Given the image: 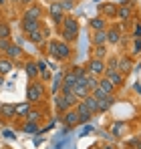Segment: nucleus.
<instances>
[{
  "mask_svg": "<svg viewBox=\"0 0 141 149\" xmlns=\"http://www.w3.org/2000/svg\"><path fill=\"white\" fill-rule=\"evenodd\" d=\"M99 89H103L107 95H115V91H117V89L111 85V81H109L107 77H101V79H99Z\"/></svg>",
  "mask_w": 141,
  "mask_h": 149,
  "instance_id": "obj_28",
  "label": "nucleus"
},
{
  "mask_svg": "<svg viewBox=\"0 0 141 149\" xmlns=\"http://www.w3.org/2000/svg\"><path fill=\"white\" fill-rule=\"evenodd\" d=\"M99 16H103L105 20L117 18V4H113V2H103V4H99Z\"/></svg>",
  "mask_w": 141,
  "mask_h": 149,
  "instance_id": "obj_9",
  "label": "nucleus"
},
{
  "mask_svg": "<svg viewBox=\"0 0 141 149\" xmlns=\"http://www.w3.org/2000/svg\"><path fill=\"white\" fill-rule=\"evenodd\" d=\"M91 95H93L95 99H105V97H107V93H105L103 89H99V87L95 89V91H93V93H91Z\"/></svg>",
  "mask_w": 141,
  "mask_h": 149,
  "instance_id": "obj_42",
  "label": "nucleus"
},
{
  "mask_svg": "<svg viewBox=\"0 0 141 149\" xmlns=\"http://www.w3.org/2000/svg\"><path fill=\"white\" fill-rule=\"evenodd\" d=\"M89 28L93 30V32H97V30H107V20L103 18V16H95V18H91L89 20Z\"/></svg>",
  "mask_w": 141,
  "mask_h": 149,
  "instance_id": "obj_20",
  "label": "nucleus"
},
{
  "mask_svg": "<svg viewBox=\"0 0 141 149\" xmlns=\"http://www.w3.org/2000/svg\"><path fill=\"white\" fill-rule=\"evenodd\" d=\"M85 105H87V109L93 113V115H97V111H99V99H95L93 95H87L85 99H81Z\"/></svg>",
  "mask_w": 141,
  "mask_h": 149,
  "instance_id": "obj_25",
  "label": "nucleus"
},
{
  "mask_svg": "<svg viewBox=\"0 0 141 149\" xmlns=\"http://www.w3.org/2000/svg\"><path fill=\"white\" fill-rule=\"evenodd\" d=\"M141 54V38H131V49H129V56L135 58Z\"/></svg>",
  "mask_w": 141,
  "mask_h": 149,
  "instance_id": "obj_29",
  "label": "nucleus"
},
{
  "mask_svg": "<svg viewBox=\"0 0 141 149\" xmlns=\"http://www.w3.org/2000/svg\"><path fill=\"white\" fill-rule=\"evenodd\" d=\"M26 38H28L32 45H38V47H43V45L47 42V38H48V28L43 24L40 28H38V30H34V32L26 34Z\"/></svg>",
  "mask_w": 141,
  "mask_h": 149,
  "instance_id": "obj_8",
  "label": "nucleus"
},
{
  "mask_svg": "<svg viewBox=\"0 0 141 149\" xmlns=\"http://www.w3.org/2000/svg\"><path fill=\"white\" fill-rule=\"evenodd\" d=\"M34 2H36V0H20V6L26 8V6H30V4H34Z\"/></svg>",
  "mask_w": 141,
  "mask_h": 149,
  "instance_id": "obj_43",
  "label": "nucleus"
},
{
  "mask_svg": "<svg viewBox=\"0 0 141 149\" xmlns=\"http://www.w3.org/2000/svg\"><path fill=\"white\" fill-rule=\"evenodd\" d=\"M61 121L65 123V127H67V129H73V127H77V125H79V115H77L75 107H73V109H69L67 113H63V115H61Z\"/></svg>",
  "mask_w": 141,
  "mask_h": 149,
  "instance_id": "obj_12",
  "label": "nucleus"
},
{
  "mask_svg": "<svg viewBox=\"0 0 141 149\" xmlns=\"http://www.w3.org/2000/svg\"><path fill=\"white\" fill-rule=\"evenodd\" d=\"M10 4H14V6H20V0H8Z\"/></svg>",
  "mask_w": 141,
  "mask_h": 149,
  "instance_id": "obj_44",
  "label": "nucleus"
},
{
  "mask_svg": "<svg viewBox=\"0 0 141 149\" xmlns=\"http://www.w3.org/2000/svg\"><path fill=\"white\" fill-rule=\"evenodd\" d=\"M105 67H107V71H117L119 69V56H107L105 58Z\"/></svg>",
  "mask_w": 141,
  "mask_h": 149,
  "instance_id": "obj_35",
  "label": "nucleus"
},
{
  "mask_svg": "<svg viewBox=\"0 0 141 149\" xmlns=\"http://www.w3.org/2000/svg\"><path fill=\"white\" fill-rule=\"evenodd\" d=\"M109 133L113 135V137H125L127 135V123H121V121H115V123H111L109 127Z\"/></svg>",
  "mask_w": 141,
  "mask_h": 149,
  "instance_id": "obj_18",
  "label": "nucleus"
},
{
  "mask_svg": "<svg viewBox=\"0 0 141 149\" xmlns=\"http://www.w3.org/2000/svg\"><path fill=\"white\" fill-rule=\"evenodd\" d=\"M91 56H93V58H99V61H105V58H107V45L91 47Z\"/></svg>",
  "mask_w": 141,
  "mask_h": 149,
  "instance_id": "obj_27",
  "label": "nucleus"
},
{
  "mask_svg": "<svg viewBox=\"0 0 141 149\" xmlns=\"http://www.w3.org/2000/svg\"><path fill=\"white\" fill-rule=\"evenodd\" d=\"M0 18H2V12H0ZM0 22H2V20H0Z\"/></svg>",
  "mask_w": 141,
  "mask_h": 149,
  "instance_id": "obj_51",
  "label": "nucleus"
},
{
  "mask_svg": "<svg viewBox=\"0 0 141 149\" xmlns=\"http://www.w3.org/2000/svg\"><path fill=\"white\" fill-rule=\"evenodd\" d=\"M10 45H12V40H10V38H0V54H2V56L6 54V50H8Z\"/></svg>",
  "mask_w": 141,
  "mask_h": 149,
  "instance_id": "obj_40",
  "label": "nucleus"
},
{
  "mask_svg": "<svg viewBox=\"0 0 141 149\" xmlns=\"http://www.w3.org/2000/svg\"><path fill=\"white\" fill-rule=\"evenodd\" d=\"M45 14H47V10L43 8V4H30V6H26L22 12V18H30V20H43L45 18Z\"/></svg>",
  "mask_w": 141,
  "mask_h": 149,
  "instance_id": "obj_7",
  "label": "nucleus"
},
{
  "mask_svg": "<svg viewBox=\"0 0 141 149\" xmlns=\"http://www.w3.org/2000/svg\"><path fill=\"white\" fill-rule=\"evenodd\" d=\"M133 12H135V4L133 2L117 4V18H121V20H131Z\"/></svg>",
  "mask_w": 141,
  "mask_h": 149,
  "instance_id": "obj_10",
  "label": "nucleus"
},
{
  "mask_svg": "<svg viewBox=\"0 0 141 149\" xmlns=\"http://www.w3.org/2000/svg\"><path fill=\"white\" fill-rule=\"evenodd\" d=\"M85 69H87V74H93V77H103L105 71H107V67H105V61H99V58H89L87 61V65H85Z\"/></svg>",
  "mask_w": 141,
  "mask_h": 149,
  "instance_id": "obj_6",
  "label": "nucleus"
},
{
  "mask_svg": "<svg viewBox=\"0 0 141 149\" xmlns=\"http://www.w3.org/2000/svg\"><path fill=\"white\" fill-rule=\"evenodd\" d=\"M103 77H107L115 89H119V87H123V85H125V74H121L119 71H105Z\"/></svg>",
  "mask_w": 141,
  "mask_h": 149,
  "instance_id": "obj_14",
  "label": "nucleus"
},
{
  "mask_svg": "<svg viewBox=\"0 0 141 149\" xmlns=\"http://www.w3.org/2000/svg\"><path fill=\"white\" fill-rule=\"evenodd\" d=\"M131 38H141V20H133V30H131Z\"/></svg>",
  "mask_w": 141,
  "mask_h": 149,
  "instance_id": "obj_39",
  "label": "nucleus"
},
{
  "mask_svg": "<svg viewBox=\"0 0 141 149\" xmlns=\"http://www.w3.org/2000/svg\"><path fill=\"white\" fill-rule=\"evenodd\" d=\"M59 2H61V8L65 14H70V10H75V6H77L75 0H59Z\"/></svg>",
  "mask_w": 141,
  "mask_h": 149,
  "instance_id": "obj_37",
  "label": "nucleus"
},
{
  "mask_svg": "<svg viewBox=\"0 0 141 149\" xmlns=\"http://www.w3.org/2000/svg\"><path fill=\"white\" fill-rule=\"evenodd\" d=\"M107 45L111 47H119L121 40H123V26L121 24H113V26H107Z\"/></svg>",
  "mask_w": 141,
  "mask_h": 149,
  "instance_id": "obj_5",
  "label": "nucleus"
},
{
  "mask_svg": "<svg viewBox=\"0 0 141 149\" xmlns=\"http://www.w3.org/2000/svg\"><path fill=\"white\" fill-rule=\"evenodd\" d=\"M43 26V20H30V18H20V28L24 34H30Z\"/></svg>",
  "mask_w": 141,
  "mask_h": 149,
  "instance_id": "obj_13",
  "label": "nucleus"
},
{
  "mask_svg": "<svg viewBox=\"0 0 141 149\" xmlns=\"http://www.w3.org/2000/svg\"><path fill=\"white\" fill-rule=\"evenodd\" d=\"M4 56H6V58H10L12 63H16V61H22L24 50L20 49L18 45H14V42H12V45L8 47V50H6V54H4Z\"/></svg>",
  "mask_w": 141,
  "mask_h": 149,
  "instance_id": "obj_16",
  "label": "nucleus"
},
{
  "mask_svg": "<svg viewBox=\"0 0 141 149\" xmlns=\"http://www.w3.org/2000/svg\"><path fill=\"white\" fill-rule=\"evenodd\" d=\"M0 117H2L4 121H8V119H12V117H16V111H14V105H8V103H4V105L0 107Z\"/></svg>",
  "mask_w": 141,
  "mask_h": 149,
  "instance_id": "obj_24",
  "label": "nucleus"
},
{
  "mask_svg": "<svg viewBox=\"0 0 141 149\" xmlns=\"http://www.w3.org/2000/svg\"><path fill=\"white\" fill-rule=\"evenodd\" d=\"M36 69H38V79H43V83H47V81L52 79V73L48 71L45 61H36Z\"/></svg>",
  "mask_w": 141,
  "mask_h": 149,
  "instance_id": "obj_19",
  "label": "nucleus"
},
{
  "mask_svg": "<svg viewBox=\"0 0 141 149\" xmlns=\"http://www.w3.org/2000/svg\"><path fill=\"white\" fill-rule=\"evenodd\" d=\"M54 109H57V113L59 115H63V113H67L70 107H69V103L65 101V97L59 93V95H54Z\"/></svg>",
  "mask_w": 141,
  "mask_h": 149,
  "instance_id": "obj_21",
  "label": "nucleus"
},
{
  "mask_svg": "<svg viewBox=\"0 0 141 149\" xmlns=\"http://www.w3.org/2000/svg\"><path fill=\"white\" fill-rule=\"evenodd\" d=\"M61 85H63V73H59L57 77H52V93H54V95H59Z\"/></svg>",
  "mask_w": 141,
  "mask_h": 149,
  "instance_id": "obj_38",
  "label": "nucleus"
},
{
  "mask_svg": "<svg viewBox=\"0 0 141 149\" xmlns=\"http://www.w3.org/2000/svg\"><path fill=\"white\" fill-rule=\"evenodd\" d=\"M59 40L67 42V45H73L77 42V36H79V20L70 14H65L63 18V24L59 26Z\"/></svg>",
  "mask_w": 141,
  "mask_h": 149,
  "instance_id": "obj_2",
  "label": "nucleus"
},
{
  "mask_svg": "<svg viewBox=\"0 0 141 149\" xmlns=\"http://www.w3.org/2000/svg\"><path fill=\"white\" fill-rule=\"evenodd\" d=\"M131 69H133V58L129 56V54H119V73L121 74H127L131 73Z\"/></svg>",
  "mask_w": 141,
  "mask_h": 149,
  "instance_id": "obj_15",
  "label": "nucleus"
},
{
  "mask_svg": "<svg viewBox=\"0 0 141 149\" xmlns=\"http://www.w3.org/2000/svg\"><path fill=\"white\" fill-rule=\"evenodd\" d=\"M115 103V95H107L105 99H99V111L97 113H107Z\"/></svg>",
  "mask_w": 141,
  "mask_h": 149,
  "instance_id": "obj_23",
  "label": "nucleus"
},
{
  "mask_svg": "<svg viewBox=\"0 0 141 149\" xmlns=\"http://www.w3.org/2000/svg\"><path fill=\"white\" fill-rule=\"evenodd\" d=\"M85 85H87V89L93 93L95 89L99 87V77H93V74H87V81H85Z\"/></svg>",
  "mask_w": 141,
  "mask_h": 149,
  "instance_id": "obj_36",
  "label": "nucleus"
},
{
  "mask_svg": "<svg viewBox=\"0 0 141 149\" xmlns=\"http://www.w3.org/2000/svg\"><path fill=\"white\" fill-rule=\"evenodd\" d=\"M47 14L50 16V20L54 22V26H57V28L63 24L65 12H63V8H61V2H48V6H47Z\"/></svg>",
  "mask_w": 141,
  "mask_h": 149,
  "instance_id": "obj_4",
  "label": "nucleus"
},
{
  "mask_svg": "<svg viewBox=\"0 0 141 149\" xmlns=\"http://www.w3.org/2000/svg\"><path fill=\"white\" fill-rule=\"evenodd\" d=\"M135 149H141V139L137 141V145H135Z\"/></svg>",
  "mask_w": 141,
  "mask_h": 149,
  "instance_id": "obj_47",
  "label": "nucleus"
},
{
  "mask_svg": "<svg viewBox=\"0 0 141 149\" xmlns=\"http://www.w3.org/2000/svg\"><path fill=\"white\" fill-rule=\"evenodd\" d=\"M73 93L77 95V99H79V101H81V99H85L87 95H91V91H89V89H87L85 85H79V83H77L75 87H73Z\"/></svg>",
  "mask_w": 141,
  "mask_h": 149,
  "instance_id": "obj_31",
  "label": "nucleus"
},
{
  "mask_svg": "<svg viewBox=\"0 0 141 149\" xmlns=\"http://www.w3.org/2000/svg\"><path fill=\"white\" fill-rule=\"evenodd\" d=\"M24 73L28 81H38V69H36V61H26L24 63Z\"/></svg>",
  "mask_w": 141,
  "mask_h": 149,
  "instance_id": "obj_17",
  "label": "nucleus"
},
{
  "mask_svg": "<svg viewBox=\"0 0 141 149\" xmlns=\"http://www.w3.org/2000/svg\"><path fill=\"white\" fill-rule=\"evenodd\" d=\"M12 69H14V63L10 58H6V56H0V77L8 74Z\"/></svg>",
  "mask_w": 141,
  "mask_h": 149,
  "instance_id": "obj_26",
  "label": "nucleus"
},
{
  "mask_svg": "<svg viewBox=\"0 0 141 149\" xmlns=\"http://www.w3.org/2000/svg\"><path fill=\"white\" fill-rule=\"evenodd\" d=\"M45 95H47V91H45L43 81H30V83L26 85V101H28L30 105L43 103V101H45Z\"/></svg>",
  "mask_w": 141,
  "mask_h": 149,
  "instance_id": "obj_3",
  "label": "nucleus"
},
{
  "mask_svg": "<svg viewBox=\"0 0 141 149\" xmlns=\"http://www.w3.org/2000/svg\"><path fill=\"white\" fill-rule=\"evenodd\" d=\"M12 36V26L8 24V22H0V38H10Z\"/></svg>",
  "mask_w": 141,
  "mask_h": 149,
  "instance_id": "obj_34",
  "label": "nucleus"
},
{
  "mask_svg": "<svg viewBox=\"0 0 141 149\" xmlns=\"http://www.w3.org/2000/svg\"><path fill=\"white\" fill-rule=\"evenodd\" d=\"M93 149H101V147H99V145H97V147H93Z\"/></svg>",
  "mask_w": 141,
  "mask_h": 149,
  "instance_id": "obj_50",
  "label": "nucleus"
},
{
  "mask_svg": "<svg viewBox=\"0 0 141 149\" xmlns=\"http://www.w3.org/2000/svg\"><path fill=\"white\" fill-rule=\"evenodd\" d=\"M48 2H59V0H48Z\"/></svg>",
  "mask_w": 141,
  "mask_h": 149,
  "instance_id": "obj_49",
  "label": "nucleus"
},
{
  "mask_svg": "<svg viewBox=\"0 0 141 149\" xmlns=\"http://www.w3.org/2000/svg\"><path fill=\"white\" fill-rule=\"evenodd\" d=\"M40 117H45V113H43L40 109H30L28 115H26V121H34V123H38Z\"/></svg>",
  "mask_w": 141,
  "mask_h": 149,
  "instance_id": "obj_33",
  "label": "nucleus"
},
{
  "mask_svg": "<svg viewBox=\"0 0 141 149\" xmlns=\"http://www.w3.org/2000/svg\"><path fill=\"white\" fill-rule=\"evenodd\" d=\"M30 109H32V105H30L28 101H24V103H20V105H16V107H14V111H16V117H26Z\"/></svg>",
  "mask_w": 141,
  "mask_h": 149,
  "instance_id": "obj_30",
  "label": "nucleus"
},
{
  "mask_svg": "<svg viewBox=\"0 0 141 149\" xmlns=\"http://www.w3.org/2000/svg\"><path fill=\"white\" fill-rule=\"evenodd\" d=\"M2 85H4V77H0V87H2Z\"/></svg>",
  "mask_w": 141,
  "mask_h": 149,
  "instance_id": "obj_48",
  "label": "nucleus"
},
{
  "mask_svg": "<svg viewBox=\"0 0 141 149\" xmlns=\"http://www.w3.org/2000/svg\"><path fill=\"white\" fill-rule=\"evenodd\" d=\"M63 97H65V101L69 103L70 109H73V107H75V105L79 103V99H77V95H75V93H67V95H63Z\"/></svg>",
  "mask_w": 141,
  "mask_h": 149,
  "instance_id": "obj_41",
  "label": "nucleus"
},
{
  "mask_svg": "<svg viewBox=\"0 0 141 149\" xmlns=\"http://www.w3.org/2000/svg\"><path fill=\"white\" fill-rule=\"evenodd\" d=\"M75 111H77V115H79V125H81V123H89V121L95 117L93 113L87 109V105H85L83 101H79V103L75 105Z\"/></svg>",
  "mask_w": 141,
  "mask_h": 149,
  "instance_id": "obj_11",
  "label": "nucleus"
},
{
  "mask_svg": "<svg viewBox=\"0 0 141 149\" xmlns=\"http://www.w3.org/2000/svg\"><path fill=\"white\" fill-rule=\"evenodd\" d=\"M20 131L22 133H36L38 131V123H34V121H24L20 125Z\"/></svg>",
  "mask_w": 141,
  "mask_h": 149,
  "instance_id": "obj_32",
  "label": "nucleus"
},
{
  "mask_svg": "<svg viewBox=\"0 0 141 149\" xmlns=\"http://www.w3.org/2000/svg\"><path fill=\"white\" fill-rule=\"evenodd\" d=\"M101 45H107V32L105 30H97L91 36V47H101Z\"/></svg>",
  "mask_w": 141,
  "mask_h": 149,
  "instance_id": "obj_22",
  "label": "nucleus"
},
{
  "mask_svg": "<svg viewBox=\"0 0 141 149\" xmlns=\"http://www.w3.org/2000/svg\"><path fill=\"white\" fill-rule=\"evenodd\" d=\"M101 149H115V147H113V145H107V143H105V145H101Z\"/></svg>",
  "mask_w": 141,
  "mask_h": 149,
  "instance_id": "obj_45",
  "label": "nucleus"
},
{
  "mask_svg": "<svg viewBox=\"0 0 141 149\" xmlns=\"http://www.w3.org/2000/svg\"><path fill=\"white\" fill-rule=\"evenodd\" d=\"M75 2H77V0H75Z\"/></svg>",
  "mask_w": 141,
  "mask_h": 149,
  "instance_id": "obj_52",
  "label": "nucleus"
},
{
  "mask_svg": "<svg viewBox=\"0 0 141 149\" xmlns=\"http://www.w3.org/2000/svg\"><path fill=\"white\" fill-rule=\"evenodd\" d=\"M6 4H8V0H0V8H4Z\"/></svg>",
  "mask_w": 141,
  "mask_h": 149,
  "instance_id": "obj_46",
  "label": "nucleus"
},
{
  "mask_svg": "<svg viewBox=\"0 0 141 149\" xmlns=\"http://www.w3.org/2000/svg\"><path fill=\"white\" fill-rule=\"evenodd\" d=\"M45 50H47L54 61H59V63H67V61H70V56H73V47L67 45V42H63V40H59V38L47 40L45 42Z\"/></svg>",
  "mask_w": 141,
  "mask_h": 149,
  "instance_id": "obj_1",
  "label": "nucleus"
}]
</instances>
